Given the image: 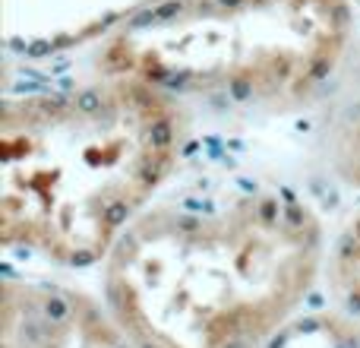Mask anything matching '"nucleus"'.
<instances>
[{
	"mask_svg": "<svg viewBox=\"0 0 360 348\" xmlns=\"http://www.w3.org/2000/svg\"><path fill=\"white\" fill-rule=\"evenodd\" d=\"M323 269V225L281 193L162 206L108 256V311L139 348H259Z\"/></svg>",
	"mask_w": 360,
	"mask_h": 348,
	"instance_id": "nucleus-1",
	"label": "nucleus"
},
{
	"mask_svg": "<svg viewBox=\"0 0 360 348\" xmlns=\"http://www.w3.org/2000/svg\"><path fill=\"white\" fill-rule=\"evenodd\" d=\"M177 152L174 99L130 76L6 99L0 237L60 266L108 260Z\"/></svg>",
	"mask_w": 360,
	"mask_h": 348,
	"instance_id": "nucleus-2",
	"label": "nucleus"
},
{
	"mask_svg": "<svg viewBox=\"0 0 360 348\" xmlns=\"http://www.w3.org/2000/svg\"><path fill=\"white\" fill-rule=\"evenodd\" d=\"M348 38L345 0H158L111 29L98 67L171 99L275 105L329 80Z\"/></svg>",
	"mask_w": 360,
	"mask_h": 348,
	"instance_id": "nucleus-3",
	"label": "nucleus"
},
{
	"mask_svg": "<svg viewBox=\"0 0 360 348\" xmlns=\"http://www.w3.org/2000/svg\"><path fill=\"white\" fill-rule=\"evenodd\" d=\"M0 348H139L92 298L57 282L6 279Z\"/></svg>",
	"mask_w": 360,
	"mask_h": 348,
	"instance_id": "nucleus-4",
	"label": "nucleus"
},
{
	"mask_svg": "<svg viewBox=\"0 0 360 348\" xmlns=\"http://www.w3.org/2000/svg\"><path fill=\"white\" fill-rule=\"evenodd\" d=\"M332 282L348 311L360 317V216L345 228L332 254Z\"/></svg>",
	"mask_w": 360,
	"mask_h": 348,
	"instance_id": "nucleus-5",
	"label": "nucleus"
}]
</instances>
